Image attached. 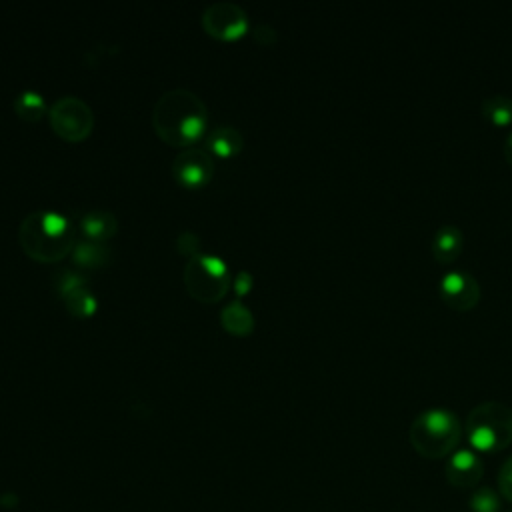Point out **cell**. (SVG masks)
<instances>
[{
    "mask_svg": "<svg viewBox=\"0 0 512 512\" xmlns=\"http://www.w3.org/2000/svg\"><path fill=\"white\" fill-rule=\"evenodd\" d=\"M208 110L204 100L188 88L166 90L152 108L156 134L172 146L194 144L206 128Z\"/></svg>",
    "mask_w": 512,
    "mask_h": 512,
    "instance_id": "1",
    "label": "cell"
},
{
    "mask_svg": "<svg viewBox=\"0 0 512 512\" xmlns=\"http://www.w3.org/2000/svg\"><path fill=\"white\" fill-rule=\"evenodd\" d=\"M24 252L40 262H56L76 246V228L70 218L54 210L30 212L18 228Z\"/></svg>",
    "mask_w": 512,
    "mask_h": 512,
    "instance_id": "2",
    "label": "cell"
},
{
    "mask_svg": "<svg viewBox=\"0 0 512 512\" xmlns=\"http://www.w3.org/2000/svg\"><path fill=\"white\" fill-rule=\"evenodd\" d=\"M408 436L424 458L450 456L462 438V422L448 408H428L412 420Z\"/></svg>",
    "mask_w": 512,
    "mask_h": 512,
    "instance_id": "3",
    "label": "cell"
},
{
    "mask_svg": "<svg viewBox=\"0 0 512 512\" xmlns=\"http://www.w3.org/2000/svg\"><path fill=\"white\" fill-rule=\"evenodd\" d=\"M464 434L476 452H500L512 442V408L498 400L476 404L464 422Z\"/></svg>",
    "mask_w": 512,
    "mask_h": 512,
    "instance_id": "4",
    "label": "cell"
},
{
    "mask_svg": "<svg viewBox=\"0 0 512 512\" xmlns=\"http://www.w3.org/2000/svg\"><path fill=\"white\" fill-rule=\"evenodd\" d=\"M184 284L190 296L200 302H218L230 288V272L220 256L200 252L184 264Z\"/></svg>",
    "mask_w": 512,
    "mask_h": 512,
    "instance_id": "5",
    "label": "cell"
},
{
    "mask_svg": "<svg viewBox=\"0 0 512 512\" xmlns=\"http://www.w3.org/2000/svg\"><path fill=\"white\" fill-rule=\"evenodd\" d=\"M48 114L54 132L68 142H80L92 132L94 112L88 102L78 96H60L50 106Z\"/></svg>",
    "mask_w": 512,
    "mask_h": 512,
    "instance_id": "6",
    "label": "cell"
},
{
    "mask_svg": "<svg viewBox=\"0 0 512 512\" xmlns=\"http://www.w3.org/2000/svg\"><path fill=\"white\" fill-rule=\"evenodd\" d=\"M202 28L220 40H234L242 36L248 28V14L246 10L230 0H218L204 8L200 16Z\"/></svg>",
    "mask_w": 512,
    "mask_h": 512,
    "instance_id": "7",
    "label": "cell"
},
{
    "mask_svg": "<svg viewBox=\"0 0 512 512\" xmlns=\"http://www.w3.org/2000/svg\"><path fill=\"white\" fill-rule=\"evenodd\" d=\"M54 288L64 300L68 312L78 318H86L96 310V296L88 284V278L80 272L60 268L54 274Z\"/></svg>",
    "mask_w": 512,
    "mask_h": 512,
    "instance_id": "8",
    "label": "cell"
},
{
    "mask_svg": "<svg viewBox=\"0 0 512 512\" xmlns=\"http://www.w3.org/2000/svg\"><path fill=\"white\" fill-rule=\"evenodd\" d=\"M172 174L186 188L204 186L214 174L212 154L198 146L184 148L172 162Z\"/></svg>",
    "mask_w": 512,
    "mask_h": 512,
    "instance_id": "9",
    "label": "cell"
},
{
    "mask_svg": "<svg viewBox=\"0 0 512 512\" xmlns=\"http://www.w3.org/2000/svg\"><path fill=\"white\" fill-rule=\"evenodd\" d=\"M440 294L448 306L470 310L480 298V284L466 270H450L440 278Z\"/></svg>",
    "mask_w": 512,
    "mask_h": 512,
    "instance_id": "10",
    "label": "cell"
},
{
    "mask_svg": "<svg viewBox=\"0 0 512 512\" xmlns=\"http://www.w3.org/2000/svg\"><path fill=\"white\" fill-rule=\"evenodd\" d=\"M446 480L454 488H474L482 474H484V462L480 454L472 448H458L454 450L446 460Z\"/></svg>",
    "mask_w": 512,
    "mask_h": 512,
    "instance_id": "11",
    "label": "cell"
},
{
    "mask_svg": "<svg viewBox=\"0 0 512 512\" xmlns=\"http://www.w3.org/2000/svg\"><path fill=\"white\" fill-rule=\"evenodd\" d=\"M80 230L88 240L106 242L118 230V220L110 210H88L80 218Z\"/></svg>",
    "mask_w": 512,
    "mask_h": 512,
    "instance_id": "12",
    "label": "cell"
},
{
    "mask_svg": "<svg viewBox=\"0 0 512 512\" xmlns=\"http://www.w3.org/2000/svg\"><path fill=\"white\" fill-rule=\"evenodd\" d=\"M462 246H464V236H462L460 228H456L452 224H442L434 232L432 244H430L434 258L442 264L456 260V256L462 252Z\"/></svg>",
    "mask_w": 512,
    "mask_h": 512,
    "instance_id": "13",
    "label": "cell"
},
{
    "mask_svg": "<svg viewBox=\"0 0 512 512\" xmlns=\"http://www.w3.org/2000/svg\"><path fill=\"white\" fill-rule=\"evenodd\" d=\"M242 146H244V138H242L240 130L230 124H220V126L212 128L206 136V148L220 158L238 154L242 150Z\"/></svg>",
    "mask_w": 512,
    "mask_h": 512,
    "instance_id": "14",
    "label": "cell"
},
{
    "mask_svg": "<svg viewBox=\"0 0 512 512\" xmlns=\"http://www.w3.org/2000/svg\"><path fill=\"white\" fill-rule=\"evenodd\" d=\"M110 248L106 246V242H94V240H78L74 250H72V260L76 266L82 268H100L104 264H108L110 260Z\"/></svg>",
    "mask_w": 512,
    "mask_h": 512,
    "instance_id": "15",
    "label": "cell"
},
{
    "mask_svg": "<svg viewBox=\"0 0 512 512\" xmlns=\"http://www.w3.org/2000/svg\"><path fill=\"white\" fill-rule=\"evenodd\" d=\"M220 322L228 332L236 336H246L254 328V316L250 308H246L240 300H232L220 310Z\"/></svg>",
    "mask_w": 512,
    "mask_h": 512,
    "instance_id": "16",
    "label": "cell"
},
{
    "mask_svg": "<svg viewBox=\"0 0 512 512\" xmlns=\"http://www.w3.org/2000/svg\"><path fill=\"white\" fill-rule=\"evenodd\" d=\"M482 114L496 126H508L512 122V98L506 94H492L480 104Z\"/></svg>",
    "mask_w": 512,
    "mask_h": 512,
    "instance_id": "17",
    "label": "cell"
},
{
    "mask_svg": "<svg viewBox=\"0 0 512 512\" xmlns=\"http://www.w3.org/2000/svg\"><path fill=\"white\" fill-rule=\"evenodd\" d=\"M14 110L26 122H36L42 118V114L46 110L44 98H42V94H38L34 90H24L14 98Z\"/></svg>",
    "mask_w": 512,
    "mask_h": 512,
    "instance_id": "18",
    "label": "cell"
},
{
    "mask_svg": "<svg viewBox=\"0 0 512 512\" xmlns=\"http://www.w3.org/2000/svg\"><path fill=\"white\" fill-rule=\"evenodd\" d=\"M468 506L472 512H500V496L492 486H480L470 494Z\"/></svg>",
    "mask_w": 512,
    "mask_h": 512,
    "instance_id": "19",
    "label": "cell"
},
{
    "mask_svg": "<svg viewBox=\"0 0 512 512\" xmlns=\"http://www.w3.org/2000/svg\"><path fill=\"white\" fill-rule=\"evenodd\" d=\"M176 248L180 254L192 258V256L200 254V236L194 234L192 230H182L176 238Z\"/></svg>",
    "mask_w": 512,
    "mask_h": 512,
    "instance_id": "20",
    "label": "cell"
},
{
    "mask_svg": "<svg viewBox=\"0 0 512 512\" xmlns=\"http://www.w3.org/2000/svg\"><path fill=\"white\" fill-rule=\"evenodd\" d=\"M498 490L508 502H512V456L506 458V462L500 466Z\"/></svg>",
    "mask_w": 512,
    "mask_h": 512,
    "instance_id": "21",
    "label": "cell"
},
{
    "mask_svg": "<svg viewBox=\"0 0 512 512\" xmlns=\"http://www.w3.org/2000/svg\"><path fill=\"white\" fill-rule=\"evenodd\" d=\"M252 38L258 44H262V46H270V44H274L278 40V34H276V30L270 24H258L252 30Z\"/></svg>",
    "mask_w": 512,
    "mask_h": 512,
    "instance_id": "22",
    "label": "cell"
},
{
    "mask_svg": "<svg viewBox=\"0 0 512 512\" xmlns=\"http://www.w3.org/2000/svg\"><path fill=\"white\" fill-rule=\"evenodd\" d=\"M232 286H234V292H236L238 296L250 292V288H252V274L246 272V270L236 272V276H234V280H232Z\"/></svg>",
    "mask_w": 512,
    "mask_h": 512,
    "instance_id": "23",
    "label": "cell"
},
{
    "mask_svg": "<svg viewBox=\"0 0 512 512\" xmlns=\"http://www.w3.org/2000/svg\"><path fill=\"white\" fill-rule=\"evenodd\" d=\"M504 154H506L508 162L512 164V130H510V132H508V136H506V142H504Z\"/></svg>",
    "mask_w": 512,
    "mask_h": 512,
    "instance_id": "24",
    "label": "cell"
},
{
    "mask_svg": "<svg viewBox=\"0 0 512 512\" xmlns=\"http://www.w3.org/2000/svg\"><path fill=\"white\" fill-rule=\"evenodd\" d=\"M8 502H14V504H18V498L10 492V494H4L2 498H0V504H2V508H12V504H8Z\"/></svg>",
    "mask_w": 512,
    "mask_h": 512,
    "instance_id": "25",
    "label": "cell"
}]
</instances>
